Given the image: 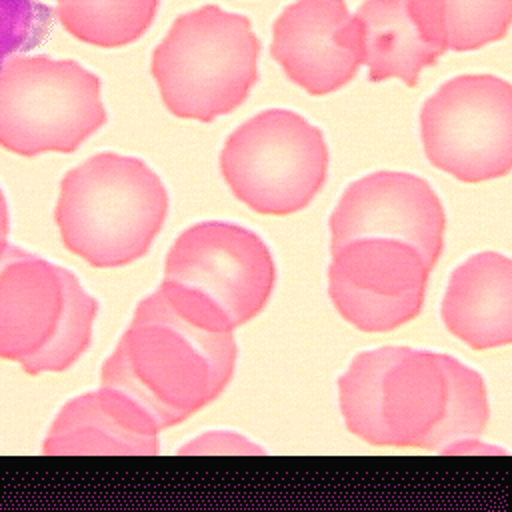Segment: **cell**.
<instances>
[{
    "label": "cell",
    "instance_id": "6da1fadb",
    "mask_svg": "<svg viewBox=\"0 0 512 512\" xmlns=\"http://www.w3.org/2000/svg\"><path fill=\"white\" fill-rule=\"evenodd\" d=\"M234 326L196 290L162 280L138 302L100 386L134 400L164 430L216 400L236 364Z\"/></svg>",
    "mask_w": 512,
    "mask_h": 512
},
{
    "label": "cell",
    "instance_id": "7a4b0ae2",
    "mask_svg": "<svg viewBox=\"0 0 512 512\" xmlns=\"http://www.w3.org/2000/svg\"><path fill=\"white\" fill-rule=\"evenodd\" d=\"M346 428L372 446L448 450L488 422L482 376L454 356L382 346L360 352L338 378Z\"/></svg>",
    "mask_w": 512,
    "mask_h": 512
},
{
    "label": "cell",
    "instance_id": "3957f363",
    "mask_svg": "<svg viewBox=\"0 0 512 512\" xmlns=\"http://www.w3.org/2000/svg\"><path fill=\"white\" fill-rule=\"evenodd\" d=\"M168 214L162 180L142 160L100 152L66 172L56 224L62 244L94 268L142 258Z\"/></svg>",
    "mask_w": 512,
    "mask_h": 512
},
{
    "label": "cell",
    "instance_id": "277c9868",
    "mask_svg": "<svg viewBox=\"0 0 512 512\" xmlns=\"http://www.w3.org/2000/svg\"><path fill=\"white\" fill-rule=\"evenodd\" d=\"M258 56L250 20L206 4L174 20L152 54V76L174 116L212 122L246 100Z\"/></svg>",
    "mask_w": 512,
    "mask_h": 512
},
{
    "label": "cell",
    "instance_id": "5b68a950",
    "mask_svg": "<svg viewBox=\"0 0 512 512\" xmlns=\"http://www.w3.org/2000/svg\"><path fill=\"white\" fill-rule=\"evenodd\" d=\"M96 310L70 270L0 242V358L62 372L86 352Z\"/></svg>",
    "mask_w": 512,
    "mask_h": 512
},
{
    "label": "cell",
    "instance_id": "8992f818",
    "mask_svg": "<svg viewBox=\"0 0 512 512\" xmlns=\"http://www.w3.org/2000/svg\"><path fill=\"white\" fill-rule=\"evenodd\" d=\"M104 122L100 78L78 62L14 54L2 64V148L20 156L74 152Z\"/></svg>",
    "mask_w": 512,
    "mask_h": 512
},
{
    "label": "cell",
    "instance_id": "52a82bcc",
    "mask_svg": "<svg viewBox=\"0 0 512 512\" xmlns=\"http://www.w3.org/2000/svg\"><path fill=\"white\" fill-rule=\"evenodd\" d=\"M220 172L232 194L254 212H298L324 186V134L292 110H264L226 138Z\"/></svg>",
    "mask_w": 512,
    "mask_h": 512
},
{
    "label": "cell",
    "instance_id": "ba28073f",
    "mask_svg": "<svg viewBox=\"0 0 512 512\" xmlns=\"http://www.w3.org/2000/svg\"><path fill=\"white\" fill-rule=\"evenodd\" d=\"M432 166L462 182L506 176L512 168V86L492 74L446 80L420 110Z\"/></svg>",
    "mask_w": 512,
    "mask_h": 512
},
{
    "label": "cell",
    "instance_id": "9c48e42d",
    "mask_svg": "<svg viewBox=\"0 0 512 512\" xmlns=\"http://www.w3.org/2000/svg\"><path fill=\"white\" fill-rule=\"evenodd\" d=\"M164 280L196 290L216 304L236 328L266 306L274 280V260L264 240L232 222H200L170 246Z\"/></svg>",
    "mask_w": 512,
    "mask_h": 512
},
{
    "label": "cell",
    "instance_id": "30bf717a",
    "mask_svg": "<svg viewBox=\"0 0 512 512\" xmlns=\"http://www.w3.org/2000/svg\"><path fill=\"white\" fill-rule=\"evenodd\" d=\"M430 270L406 242L358 238L332 250L328 292L354 328L390 332L420 314Z\"/></svg>",
    "mask_w": 512,
    "mask_h": 512
},
{
    "label": "cell",
    "instance_id": "8fae6325",
    "mask_svg": "<svg viewBox=\"0 0 512 512\" xmlns=\"http://www.w3.org/2000/svg\"><path fill=\"white\" fill-rule=\"evenodd\" d=\"M328 224L332 250L358 238L400 240L414 246L432 268L442 254L446 216L424 178L380 170L346 186Z\"/></svg>",
    "mask_w": 512,
    "mask_h": 512
},
{
    "label": "cell",
    "instance_id": "7c38bea8",
    "mask_svg": "<svg viewBox=\"0 0 512 512\" xmlns=\"http://www.w3.org/2000/svg\"><path fill=\"white\" fill-rule=\"evenodd\" d=\"M272 32V58L312 96L342 88L364 64L360 24L344 0H296Z\"/></svg>",
    "mask_w": 512,
    "mask_h": 512
},
{
    "label": "cell",
    "instance_id": "4fadbf2b",
    "mask_svg": "<svg viewBox=\"0 0 512 512\" xmlns=\"http://www.w3.org/2000/svg\"><path fill=\"white\" fill-rule=\"evenodd\" d=\"M160 428L126 394L100 386L62 406L44 440V454H124L158 452Z\"/></svg>",
    "mask_w": 512,
    "mask_h": 512
},
{
    "label": "cell",
    "instance_id": "5bb4252c",
    "mask_svg": "<svg viewBox=\"0 0 512 512\" xmlns=\"http://www.w3.org/2000/svg\"><path fill=\"white\" fill-rule=\"evenodd\" d=\"M442 322L474 350L512 342V262L480 252L454 268L442 300Z\"/></svg>",
    "mask_w": 512,
    "mask_h": 512
},
{
    "label": "cell",
    "instance_id": "9a60e30c",
    "mask_svg": "<svg viewBox=\"0 0 512 512\" xmlns=\"http://www.w3.org/2000/svg\"><path fill=\"white\" fill-rule=\"evenodd\" d=\"M354 16L372 82L398 78L406 86H416L420 70L432 66L444 52L420 32L410 0H366Z\"/></svg>",
    "mask_w": 512,
    "mask_h": 512
},
{
    "label": "cell",
    "instance_id": "2e32d148",
    "mask_svg": "<svg viewBox=\"0 0 512 512\" xmlns=\"http://www.w3.org/2000/svg\"><path fill=\"white\" fill-rule=\"evenodd\" d=\"M412 16L440 50H476L504 38L512 0H410Z\"/></svg>",
    "mask_w": 512,
    "mask_h": 512
},
{
    "label": "cell",
    "instance_id": "e0dca14e",
    "mask_svg": "<svg viewBox=\"0 0 512 512\" xmlns=\"http://www.w3.org/2000/svg\"><path fill=\"white\" fill-rule=\"evenodd\" d=\"M160 0H56L60 24L80 42L120 48L152 24Z\"/></svg>",
    "mask_w": 512,
    "mask_h": 512
},
{
    "label": "cell",
    "instance_id": "ac0fdd59",
    "mask_svg": "<svg viewBox=\"0 0 512 512\" xmlns=\"http://www.w3.org/2000/svg\"><path fill=\"white\" fill-rule=\"evenodd\" d=\"M52 16L54 10L40 0H0V68L10 56L38 46Z\"/></svg>",
    "mask_w": 512,
    "mask_h": 512
},
{
    "label": "cell",
    "instance_id": "d6986e66",
    "mask_svg": "<svg viewBox=\"0 0 512 512\" xmlns=\"http://www.w3.org/2000/svg\"><path fill=\"white\" fill-rule=\"evenodd\" d=\"M8 230H10L8 206H6V198H4V194H2V190H0V242H6Z\"/></svg>",
    "mask_w": 512,
    "mask_h": 512
}]
</instances>
